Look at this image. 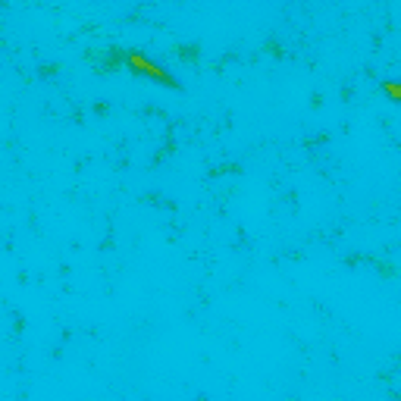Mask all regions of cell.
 I'll use <instances>...</instances> for the list:
<instances>
[{
    "instance_id": "7a4b0ae2",
    "label": "cell",
    "mask_w": 401,
    "mask_h": 401,
    "mask_svg": "<svg viewBox=\"0 0 401 401\" xmlns=\"http://www.w3.org/2000/svg\"><path fill=\"white\" fill-rule=\"evenodd\" d=\"M386 94H392V97L401 104V85H392V82H389V85H386Z\"/></svg>"
},
{
    "instance_id": "6da1fadb",
    "label": "cell",
    "mask_w": 401,
    "mask_h": 401,
    "mask_svg": "<svg viewBox=\"0 0 401 401\" xmlns=\"http://www.w3.org/2000/svg\"><path fill=\"white\" fill-rule=\"evenodd\" d=\"M126 63L135 69V73H141V75H147V79H154V82H163V85H176L173 79L167 75V69H160L157 63H151V60H144L141 54H132V57H126Z\"/></svg>"
}]
</instances>
